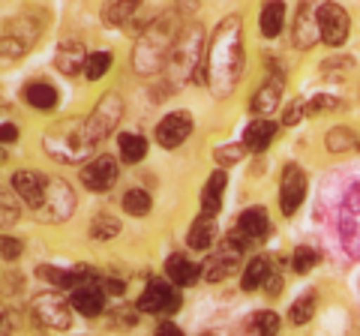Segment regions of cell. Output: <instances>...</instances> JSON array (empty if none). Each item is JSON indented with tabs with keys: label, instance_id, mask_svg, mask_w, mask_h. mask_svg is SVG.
I'll use <instances>...</instances> for the list:
<instances>
[{
	"label": "cell",
	"instance_id": "cell-1",
	"mask_svg": "<svg viewBox=\"0 0 360 336\" xmlns=\"http://www.w3.org/2000/svg\"><path fill=\"white\" fill-rule=\"evenodd\" d=\"M240 72H243V27L238 15H229L225 21H219L217 33H213L205 54V66L198 70L195 82L207 84L217 99H225L238 87Z\"/></svg>",
	"mask_w": 360,
	"mask_h": 336
},
{
	"label": "cell",
	"instance_id": "cell-2",
	"mask_svg": "<svg viewBox=\"0 0 360 336\" xmlns=\"http://www.w3.org/2000/svg\"><path fill=\"white\" fill-rule=\"evenodd\" d=\"M120 117H123V99L117 93H105L96 103V108L90 111L78 127L63 132L60 141L54 136L45 138V150L60 162H78V160H84V153L94 150L103 138H108V132L117 127Z\"/></svg>",
	"mask_w": 360,
	"mask_h": 336
},
{
	"label": "cell",
	"instance_id": "cell-3",
	"mask_svg": "<svg viewBox=\"0 0 360 336\" xmlns=\"http://www.w3.org/2000/svg\"><path fill=\"white\" fill-rule=\"evenodd\" d=\"M177 33H180L177 15L174 13H162L148 30L141 33L139 42H135V49H132V70L139 75L160 72L162 66L168 63V58H172Z\"/></svg>",
	"mask_w": 360,
	"mask_h": 336
},
{
	"label": "cell",
	"instance_id": "cell-4",
	"mask_svg": "<svg viewBox=\"0 0 360 336\" xmlns=\"http://www.w3.org/2000/svg\"><path fill=\"white\" fill-rule=\"evenodd\" d=\"M205 54H207L205 30H201L198 25L180 27L177 42L172 49V58H168V72H172L174 82H186V78H193L195 82L198 70L205 66Z\"/></svg>",
	"mask_w": 360,
	"mask_h": 336
},
{
	"label": "cell",
	"instance_id": "cell-5",
	"mask_svg": "<svg viewBox=\"0 0 360 336\" xmlns=\"http://www.w3.org/2000/svg\"><path fill=\"white\" fill-rule=\"evenodd\" d=\"M30 309H33V318H37L42 328L66 330L72 324V304L60 291H42V295L33 297Z\"/></svg>",
	"mask_w": 360,
	"mask_h": 336
},
{
	"label": "cell",
	"instance_id": "cell-6",
	"mask_svg": "<svg viewBox=\"0 0 360 336\" xmlns=\"http://www.w3.org/2000/svg\"><path fill=\"white\" fill-rule=\"evenodd\" d=\"M75 210V193L72 186L63 181V177H49V183H45V201L42 207L37 210L39 219L45 222H63L70 219Z\"/></svg>",
	"mask_w": 360,
	"mask_h": 336
},
{
	"label": "cell",
	"instance_id": "cell-7",
	"mask_svg": "<svg viewBox=\"0 0 360 336\" xmlns=\"http://www.w3.org/2000/svg\"><path fill=\"white\" fill-rule=\"evenodd\" d=\"M42 18H37L33 13L21 15L13 27H9V33L4 39H0V58H21V54H27L30 46L42 37Z\"/></svg>",
	"mask_w": 360,
	"mask_h": 336
},
{
	"label": "cell",
	"instance_id": "cell-8",
	"mask_svg": "<svg viewBox=\"0 0 360 336\" xmlns=\"http://www.w3.org/2000/svg\"><path fill=\"white\" fill-rule=\"evenodd\" d=\"M340 238L352 259H360V186L345 195L340 207Z\"/></svg>",
	"mask_w": 360,
	"mask_h": 336
},
{
	"label": "cell",
	"instance_id": "cell-9",
	"mask_svg": "<svg viewBox=\"0 0 360 336\" xmlns=\"http://www.w3.org/2000/svg\"><path fill=\"white\" fill-rule=\"evenodd\" d=\"M328 0H300L297 4V18H295V46L297 49H312L321 39L319 27V13Z\"/></svg>",
	"mask_w": 360,
	"mask_h": 336
},
{
	"label": "cell",
	"instance_id": "cell-10",
	"mask_svg": "<svg viewBox=\"0 0 360 336\" xmlns=\"http://www.w3.org/2000/svg\"><path fill=\"white\" fill-rule=\"evenodd\" d=\"M177 306H180L177 288H172L168 283H160V279H150L148 288H144L139 297V309L153 312V316H172Z\"/></svg>",
	"mask_w": 360,
	"mask_h": 336
},
{
	"label": "cell",
	"instance_id": "cell-11",
	"mask_svg": "<svg viewBox=\"0 0 360 336\" xmlns=\"http://www.w3.org/2000/svg\"><path fill=\"white\" fill-rule=\"evenodd\" d=\"M117 160L115 156H96L82 168V183L90 189V193H108L111 186L117 183Z\"/></svg>",
	"mask_w": 360,
	"mask_h": 336
},
{
	"label": "cell",
	"instance_id": "cell-12",
	"mask_svg": "<svg viewBox=\"0 0 360 336\" xmlns=\"http://www.w3.org/2000/svg\"><path fill=\"white\" fill-rule=\"evenodd\" d=\"M189 132H193V115L189 111H172L156 127V144H162L165 150H174L189 138Z\"/></svg>",
	"mask_w": 360,
	"mask_h": 336
},
{
	"label": "cell",
	"instance_id": "cell-13",
	"mask_svg": "<svg viewBox=\"0 0 360 336\" xmlns=\"http://www.w3.org/2000/svg\"><path fill=\"white\" fill-rule=\"evenodd\" d=\"M319 27H321V39L328 46H342L345 37H348V27H352V18L340 4H324L321 13H319Z\"/></svg>",
	"mask_w": 360,
	"mask_h": 336
},
{
	"label": "cell",
	"instance_id": "cell-14",
	"mask_svg": "<svg viewBox=\"0 0 360 336\" xmlns=\"http://www.w3.org/2000/svg\"><path fill=\"white\" fill-rule=\"evenodd\" d=\"M303 198H307V174H303V168H297V165H285L283 183H279V205H283V214L291 217L303 205Z\"/></svg>",
	"mask_w": 360,
	"mask_h": 336
},
{
	"label": "cell",
	"instance_id": "cell-15",
	"mask_svg": "<svg viewBox=\"0 0 360 336\" xmlns=\"http://www.w3.org/2000/svg\"><path fill=\"white\" fill-rule=\"evenodd\" d=\"M240 246L238 243H231V240H225V246L219 252H213L210 259L201 264V276L207 279V283H219V279L229 276L234 267H238V259H240Z\"/></svg>",
	"mask_w": 360,
	"mask_h": 336
},
{
	"label": "cell",
	"instance_id": "cell-16",
	"mask_svg": "<svg viewBox=\"0 0 360 336\" xmlns=\"http://www.w3.org/2000/svg\"><path fill=\"white\" fill-rule=\"evenodd\" d=\"M45 183H49V177H42L37 172H15L13 174V189L33 207V214H37L45 201Z\"/></svg>",
	"mask_w": 360,
	"mask_h": 336
},
{
	"label": "cell",
	"instance_id": "cell-17",
	"mask_svg": "<svg viewBox=\"0 0 360 336\" xmlns=\"http://www.w3.org/2000/svg\"><path fill=\"white\" fill-rule=\"evenodd\" d=\"M283 91H285V78H283V72H274V75H270L267 82L255 91L250 108L255 111V115H270V111L279 105V99H283Z\"/></svg>",
	"mask_w": 360,
	"mask_h": 336
},
{
	"label": "cell",
	"instance_id": "cell-18",
	"mask_svg": "<svg viewBox=\"0 0 360 336\" xmlns=\"http://www.w3.org/2000/svg\"><path fill=\"white\" fill-rule=\"evenodd\" d=\"M42 279H49L54 288H84L90 283H96V273L87 267H75V271H58V267H42Z\"/></svg>",
	"mask_w": 360,
	"mask_h": 336
},
{
	"label": "cell",
	"instance_id": "cell-19",
	"mask_svg": "<svg viewBox=\"0 0 360 336\" xmlns=\"http://www.w3.org/2000/svg\"><path fill=\"white\" fill-rule=\"evenodd\" d=\"M72 309H78L82 316H87V318H94V316H99L103 312V306H105V291L99 288L96 283H90V285H84V288H75L72 291Z\"/></svg>",
	"mask_w": 360,
	"mask_h": 336
},
{
	"label": "cell",
	"instance_id": "cell-20",
	"mask_svg": "<svg viewBox=\"0 0 360 336\" xmlns=\"http://www.w3.org/2000/svg\"><path fill=\"white\" fill-rule=\"evenodd\" d=\"M274 136H276L274 120H252L243 132V148L252 153H262V150H267V144L274 141Z\"/></svg>",
	"mask_w": 360,
	"mask_h": 336
},
{
	"label": "cell",
	"instance_id": "cell-21",
	"mask_svg": "<svg viewBox=\"0 0 360 336\" xmlns=\"http://www.w3.org/2000/svg\"><path fill=\"white\" fill-rule=\"evenodd\" d=\"M165 273H168V279H172L174 285H193L195 279L201 276V264H195V261H189L186 255H172L168 259V264H165Z\"/></svg>",
	"mask_w": 360,
	"mask_h": 336
},
{
	"label": "cell",
	"instance_id": "cell-22",
	"mask_svg": "<svg viewBox=\"0 0 360 336\" xmlns=\"http://www.w3.org/2000/svg\"><path fill=\"white\" fill-rule=\"evenodd\" d=\"M222 193H225V168H219V172L210 174L205 193H201V210H205V217H217L219 214Z\"/></svg>",
	"mask_w": 360,
	"mask_h": 336
},
{
	"label": "cell",
	"instance_id": "cell-23",
	"mask_svg": "<svg viewBox=\"0 0 360 336\" xmlns=\"http://www.w3.org/2000/svg\"><path fill=\"white\" fill-rule=\"evenodd\" d=\"M54 63H58V70L66 72V75H78L84 70L87 63V51L82 42H66V46L58 51V58H54Z\"/></svg>",
	"mask_w": 360,
	"mask_h": 336
},
{
	"label": "cell",
	"instance_id": "cell-24",
	"mask_svg": "<svg viewBox=\"0 0 360 336\" xmlns=\"http://www.w3.org/2000/svg\"><path fill=\"white\" fill-rule=\"evenodd\" d=\"M238 228H240L250 240L264 238L267 228H270L267 210H264V207H250V210H243V214H240V222H238Z\"/></svg>",
	"mask_w": 360,
	"mask_h": 336
},
{
	"label": "cell",
	"instance_id": "cell-25",
	"mask_svg": "<svg viewBox=\"0 0 360 336\" xmlns=\"http://www.w3.org/2000/svg\"><path fill=\"white\" fill-rule=\"evenodd\" d=\"M189 246L193 250H210L213 240H217V222H213V217H205L201 214L195 222H193V228H189Z\"/></svg>",
	"mask_w": 360,
	"mask_h": 336
},
{
	"label": "cell",
	"instance_id": "cell-26",
	"mask_svg": "<svg viewBox=\"0 0 360 336\" xmlns=\"http://www.w3.org/2000/svg\"><path fill=\"white\" fill-rule=\"evenodd\" d=\"M285 27V4L283 0H270V4L262 9V33L267 39L279 37Z\"/></svg>",
	"mask_w": 360,
	"mask_h": 336
},
{
	"label": "cell",
	"instance_id": "cell-27",
	"mask_svg": "<svg viewBox=\"0 0 360 336\" xmlns=\"http://www.w3.org/2000/svg\"><path fill=\"white\" fill-rule=\"evenodd\" d=\"M139 6H141V0H111V4L103 9V21L108 27H120L135 15Z\"/></svg>",
	"mask_w": 360,
	"mask_h": 336
},
{
	"label": "cell",
	"instance_id": "cell-28",
	"mask_svg": "<svg viewBox=\"0 0 360 336\" xmlns=\"http://www.w3.org/2000/svg\"><path fill=\"white\" fill-rule=\"evenodd\" d=\"M25 99H27V105H33V108L51 111L54 105H58V91H54L51 84H45V82H37V84L25 87Z\"/></svg>",
	"mask_w": 360,
	"mask_h": 336
},
{
	"label": "cell",
	"instance_id": "cell-29",
	"mask_svg": "<svg viewBox=\"0 0 360 336\" xmlns=\"http://www.w3.org/2000/svg\"><path fill=\"white\" fill-rule=\"evenodd\" d=\"M267 276H270V261L264 259V255H258V259H252L250 264H246L240 285H243V291H255V288H262L267 283Z\"/></svg>",
	"mask_w": 360,
	"mask_h": 336
},
{
	"label": "cell",
	"instance_id": "cell-30",
	"mask_svg": "<svg viewBox=\"0 0 360 336\" xmlns=\"http://www.w3.org/2000/svg\"><path fill=\"white\" fill-rule=\"evenodd\" d=\"M144 156H148V141H144L141 136H132V132L120 136V160L123 162L135 165V162H141Z\"/></svg>",
	"mask_w": 360,
	"mask_h": 336
},
{
	"label": "cell",
	"instance_id": "cell-31",
	"mask_svg": "<svg viewBox=\"0 0 360 336\" xmlns=\"http://www.w3.org/2000/svg\"><path fill=\"white\" fill-rule=\"evenodd\" d=\"M117 231H120L117 217H111V214H96V217H94V226H90V238H94V240H111Z\"/></svg>",
	"mask_w": 360,
	"mask_h": 336
},
{
	"label": "cell",
	"instance_id": "cell-32",
	"mask_svg": "<svg viewBox=\"0 0 360 336\" xmlns=\"http://www.w3.org/2000/svg\"><path fill=\"white\" fill-rule=\"evenodd\" d=\"M123 210L132 217H144L150 210V195L144 193V189H129V193L123 195Z\"/></svg>",
	"mask_w": 360,
	"mask_h": 336
},
{
	"label": "cell",
	"instance_id": "cell-33",
	"mask_svg": "<svg viewBox=\"0 0 360 336\" xmlns=\"http://www.w3.org/2000/svg\"><path fill=\"white\" fill-rule=\"evenodd\" d=\"M111 70V54L105 51H94V54H87V63H84V72L90 82H99L105 72Z\"/></svg>",
	"mask_w": 360,
	"mask_h": 336
},
{
	"label": "cell",
	"instance_id": "cell-34",
	"mask_svg": "<svg viewBox=\"0 0 360 336\" xmlns=\"http://www.w3.org/2000/svg\"><path fill=\"white\" fill-rule=\"evenodd\" d=\"M250 328H252L255 336H276V330H279V316H276V312H258Z\"/></svg>",
	"mask_w": 360,
	"mask_h": 336
},
{
	"label": "cell",
	"instance_id": "cell-35",
	"mask_svg": "<svg viewBox=\"0 0 360 336\" xmlns=\"http://www.w3.org/2000/svg\"><path fill=\"white\" fill-rule=\"evenodd\" d=\"M312 312H315V295L312 291H307L300 300H295V306H291V321L295 324H307L312 318Z\"/></svg>",
	"mask_w": 360,
	"mask_h": 336
},
{
	"label": "cell",
	"instance_id": "cell-36",
	"mask_svg": "<svg viewBox=\"0 0 360 336\" xmlns=\"http://www.w3.org/2000/svg\"><path fill=\"white\" fill-rule=\"evenodd\" d=\"M18 219V205H15V195L0 189V226H13Z\"/></svg>",
	"mask_w": 360,
	"mask_h": 336
},
{
	"label": "cell",
	"instance_id": "cell-37",
	"mask_svg": "<svg viewBox=\"0 0 360 336\" xmlns=\"http://www.w3.org/2000/svg\"><path fill=\"white\" fill-rule=\"evenodd\" d=\"M315 264H319V252L309 250V246H297L295 250V271L297 273H309Z\"/></svg>",
	"mask_w": 360,
	"mask_h": 336
},
{
	"label": "cell",
	"instance_id": "cell-38",
	"mask_svg": "<svg viewBox=\"0 0 360 336\" xmlns=\"http://www.w3.org/2000/svg\"><path fill=\"white\" fill-rule=\"evenodd\" d=\"M352 141H354V136H352V129H345V127H336V129L328 132V148H330L333 153L352 148Z\"/></svg>",
	"mask_w": 360,
	"mask_h": 336
},
{
	"label": "cell",
	"instance_id": "cell-39",
	"mask_svg": "<svg viewBox=\"0 0 360 336\" xmlns=\"http://www.w3.org/2000/svg\"><path fill=\"white\" fill-rule=\"evenodd\" d=\"M21 240L18 238H9V234H0V259L4 261H15L18 255H21Z\"/></svg>",
	"mask_w": 360,
	"mask_h": 336
},
{
	"label": "cell",
	"instance_id": "cell-40",
	"mask_svg": "<svg viewBox=\"0 0 360 336\" xmlns=\"http://www.w3.org/2000/svg\"><path fill=\"white\" fill-rule=\"evenodd\" d=\"M246 153V148L243 144H231V148H217V162L222 165V168H229V165H234V162H240V156Z\"/></svg>",
	"mask_w": 360,
	"mask_h": 336
},
{
	"label": "cell",
	"instance_id": "cell-41",
	"mask_svg": "<svg viewBox=\"0 0 360 336\" xmlns=\"http://www.w3.org/2000/svg\"><path fill=\"white\" fill-rule=\"evenodd\" d=\"M307 115H309V111H307V103H300V99H297V103L285 111L283 123H285V127H295V123H300V117H307Z\"/></svg>",
	"mask_w": 360,
	"mask_h": 336
},
{
	"label": "cell",
	"instance_id": "cell-42",
	"mask_svg": "<svg viewBox=\"0 0 360 336\" xmlns=\"http://www.w3.org/2000/svg\"><path fill=\"white\" fill-rule=\"evenodd\" d=\"M18 138V129L13 127V123H4V127H0V141L4 144H13Z\"/></svg>",
	"mask_w": 360,
	"mask_h": 336
},
{
	"label": "cell",
	"instance_id": "cell-43",
	"mask_svg": "<svg viewBox=\"0 0 360 336\" xmlns=\"http://www.w3.org/2000/svg\"><path fill=\"white\" fill-rule=\"evenodd\" d=\"M156 336H184V330H180L177 324L165 321V324H160V328H156Z\"/></svg>",
	"mask_w": 360,
	"mask_h": 336
},
{
	"label": "cell",
	"instance_id": "cell-44",
	"mask_svg": "<svg viewBox=\"0 0 360 336\" xmlns=\"http://www.w3.org/2000/svg\"><path fill=\"white\" fill-rule=\"evenodd\" d=\"M264 285H267V295H270V297H276L279 291H283V276H267V283H264Z\"/></svg>",
	"mask_w": 360,
	"mask_h": 336
},
{
	"label": "cell",
	"instance_id": "cell-45",
	"mask_svg": "<svg viewBox=\"0 0 360 336\" xmlns=\"http://www.w3.org/2000/svg\"><path fill=\"white\" fill-rule=\"evenodd\" d=\"M0 336H13V318L0 316Z\"/></svg>",
	"mask_w": 360,
	"mask_h": 336
},
{
	"label": "cell",
	"instance_id": "cell-46",
	"mask_svg": "<svg viewBox=\"0 0 360 336\" xmlns=\"http://www.w3.org/2000/svg\"><path fill=\"white\" fill-rule=\"evenodd\" d=\"M105 288L111 291V295H123V283H117V279H108Z\"/></svg>",
	"mask_w": 360,
	"mask_h": 336
},
{
	"label": "cell",
	"instance_id": "cell-47",
	"mask_svg": "<svg viewBox=\"0 0 360 336\" xmlns=\"http://www.w3.org/2000/svg\"><path fill=\"white\" fill-rule=\"evenodd\" d=\"M177 6H180V9H186V13H193V9L198 6V0H177Z\"/></svg>",
	"mask_w": 360,
	"mask_h": 336
},
{
	"label": "cell",
	"instance_id": "cell-48",
	"mask_svg": "<svg viewBox=\"0 0 360 336\" xmlns=\"http://www.w3.org/2000/svg\"><path fill=\"white\" fill-rule=\"evenodd\" d=\"M4 160H6V153H4V150H0V162H4Z\"/></svg>",
	"mask_w": 360,
	"mask_h": 336
},
{
	"label": "cell",
	"instance_id": "cell-49",
	"mask_svg": "<svg viewBox=\"0 0 360 336\" xmlns=\"http://www.w3.org/2000/svg\"><path fill=\"white\" fill-rule=\"evenodd\" d=\"M201 336H217V333H201Z\"/></svg>",
	"mask_w": 360,
	"mask_h": 336
}]
</instances>
